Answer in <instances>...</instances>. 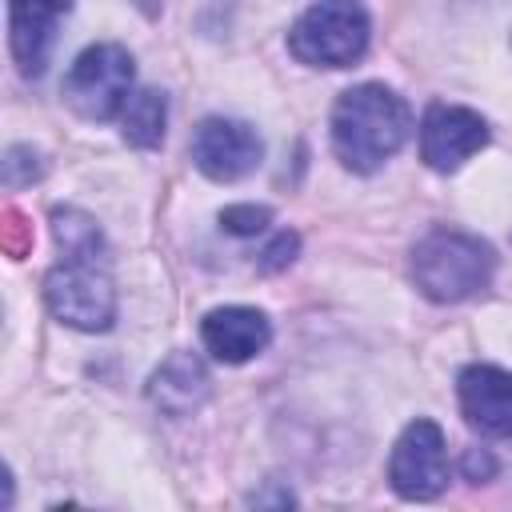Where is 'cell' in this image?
I'll return each mask as SVG.
<instances>
[{
  "instance_id": "6da1fadb",
  "label": "cell",
  "mask_w": 512,
  "mask_h": 512,
  "mask_svg": "<svg viewBox=\"0 0 512 512\" xmlns=\"http://www.w3.org/2000/svg\"><path fill=\"white\" fill-rule=\"evenodd\" d=\"M412 132V108L384 84H356L332 108V148L344 168L376 172Z\"/></svg>"
},
{
  "instance_id": "7a4b0ae2",
  "label": "cell",
  "mask_w": 512,
  "mask_h": 512,
  "mask_svg": "<svg viewBox=\"0 0 512 512\" xmlns=\"http://www.w3.org/2000/svg\"><path fill=\"white\" fill-rule=\"evenodd\" d=\"M496 252L472 232L436 228L412 248L416 288L436 304H460L492 284Z\"/></svg>"
},
{
  "instance_id": "3957f363",
  "label": "cell",
  "mask_w": 512,
  "mask_h": 512,
  "mask_svg": "<svg viewBox=\"0 0 512 512\" xmlns=\"http://www.w3.org/2000/svg\"><path fill=\"white\" fill-rule=\"evenodd\" d=\"M44 300L52 316L80 332H108L116 320V284L104 248H68L44 276Z\"/></svg>"
},
{
  "instance_id": "277c9868",
  "label": "cell",
  "mask_w": 512,
  "mask_h": 512,
  "mask_svg": "<svg viewBox=\"0 0 512 512\" xmlns=\"http://www.w3.org/2000/svg\"><path fill=\"white\" fill-rule=\"evenodd\" d=\"M372 20L360 0H316L288 32V52L312 68H348L368 52Z\"/></svg>"
},
{
  "instance_id": "5b68a950",
  "label": "cell",
  "mask_w": 512,
  "mask_h": 512,
  "mask_svg": "<svg viewBox=\"0 0 512 512\" xmlns=\"http://www.w3.org/2000/svg\"><path fill=\"white\" fill-rule=\"evenodd\" d=\"M136 64L124 44H88L64 72V104L84 120H112L132 96Z\"/></svg>"
},
{
  "instance_id": "8992f818",
  "label": "cell",
  "mask_w": 512,
  "mask_h": 512,
  "mask_svg": "<svg viewBox=\"0 0 512 512\" xmlns=\"http://www.w3.org/2000/svg\"><path fill=\"white\" fill-rule=\"evenodd\" d=\"M388 480L404 500H432L448 484V448L436 420H412L388 460Z\"/></svg>"
},
{
  "instance_id": "52a82bcc",
  "label": "cell",
  "mask_w": 512,
  "mask_h": 512,
  "mask_svg": "<svg viewBox=\"0 0 512 512\" xmlns=\"http://www.w3.org/2000/svg\"><path fill=\"white\" fill-rule=\"evenodd\" d=\"M488 144V124L464 104H428L420 120V160L432 172H456Z\"/></svg>"
},
{
  "instance_id": "ba28073f",
  "label": "cell",
  "mask_w": 512,
  "mask_h": 512,
  "mask_svg": "<svg viewBox=\"0 0 512 512\" xmlns=\"http://www.w3.org/2000/svg\"><path fill=\"white\" fill-rule=\"evenodd\" d=\"M264 160V140L256 136L252 124L244 120H224V116H208L196 136H192V164L208 176V180H240L248 172H256V164Z\"/></svg>"
},
{
  "instance_id": "9c48e42d",
  "label": "cell",
  "mask_w": 512,
  "mask_h": 512,
  "mask_svg": "<svg viewBox=\"0 0 512 512\" xmlns=\"http://www.w3.org/2000/svg\"><path fill=\"white\" fill-rule=\"evenodd\" d=\"M72 12V0H8V44L24 76H40L48 68L56 24Z\"/></svg>"
},
{
  "instance_id": "30bf717a",
  "label": "cell",
  "mask_w": 512,
  "mask_h": 512,
  "mask_svg": "<svg viewBox=\"0 0 512 512\" xmlns=\"http://www.w3.org/2000/svg\"><path fill=\"white\" fill-rule=\"evenodd\" d=\"M460 412L484 436H512V376L496 364H468L456 376Z\"/></svg>"
},
{
  "instance_id": "8fae6325",
  "label": "cell",
  "mask_w": 512,
  "mask_h": 512,
  "mask_svg": "<svg viewBox=\"0 0 512 512\" xmlns=\"http://www.w3.org/2000/svg\"><path fill=\"white\" fill-rule=\"evenodd\" d=\"M200 340L216 360L244 364V360L260 356L272 344V324H268V316L260 308L228 304V308H212L200 320Z\"/></svg>"
},
{
  "instance_id": "7c38bea8",
  "label": "cell",
  "mask_w": 512,
  "mask_h": 512,
  "mask_svg": "<svg viewBox=\"0 0 512 512\" xmlns=\"http://www.w3.org/2000/svg\"><path fill=\"white\" fill-rule=\"evenodd\" d=\"M208 396V368L196 352H172L148 380V400L164 416H192Z\"/></svg>"
},
{
  "instance_id": "4fadbf2b",
  "label": "cell",
  "mask_w": 512,
  "mask_h": 512,
  "mask_svg": "<svg viewBox=\"0 0 512 512\" xmlns=\"http://www.w3.org/2000/svg\"><path fill=\"white\" fill-rule=\"evenodd\" d=\"M168 128V100L156 88H140L128 96L124 112H120V136L132 148H160Z\"/></svg>"
},
{
  "instance_id": "5bb4252c",
  "label": "cell",
  "mask_w": 512,
  "mask_h": 512,
  "mask_svg": "<svg viewBox=\"0 0 512 512\" xmlns=\"http://www.w3.org/2000/svg\"><path fill=\"white\" fill-rule=\"evenodd\" d=\"M272 224V208L268 204H228L220 212V228L232 236H256Z\"/></svg>"
},
{
  "instance_id": "9a60e30c",
  "label": "cell",
  "mask_w": 512,
  "mask_h": 512,
  "mask_svg": "<svg viewBox=\"0 0 512 512\" xmlns=\"http://www.w3.org/2000/svg\"><path fill=\"white\" fill-rule=\"evenodd\" d=\"M40 172H44V164H40V156L28 144H12L4 152V184L8 188H20V184L40 180Z\"/></svg>"
},
{
  "instance_id": "2e32d148",
  "label": "cell",
  "mask_w": 512,
  "mask_h": 512,
  "mask_svg": "<svg viewBox=\"0 0 512 512\" xmlns=\"http://www.w3.org/2000/svg\"><path fill=\"white\" fill-rule=\"evenodd\" d=\"M296 252H300V236H296V232H280V236L260 252L256 268H260V272H280V268H288V264L296 260Z\"/></svg>"
},
{
  "instance_id": "e0dca14e",
  "label": "cell",
  "mask_w": 512,
  "mask_h": 512,
  "mask_svg": "<svg viewBox=\"0 0 512 512\" xmlns=\"http://www.w3.org/2000/svg\"><path fill=\"white\" fill-rule=\"evenodd\" d=\"M460 468H464V476H468L472 484H480V480H488V476L496 472V460L488 456V448H468L464 460H460Z\"/></svg>"
},
{
  "instance_id": "ac0fdd59",
  "label": "cell",
  "mask_w": 512,
  "mask_h": 512,
  "mask_svg": "<svg viewBox=\"0 0 512 512\" xmlns=\"http://www.w3.org/2000/svg\"><path fill=\"white\" fill-rule=\"evenodd\" d=\"M4 220H8V228H4V232H8V236H4V248H8L12 256H20V252L32 244V236L20 228L24 220H20V212H16V208H8V216H4Z\"/></svg>"
}]
</instances>
